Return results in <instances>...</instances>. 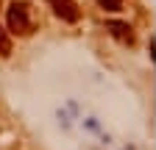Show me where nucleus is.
Listing matches in <instances>:
<instances>
[{"mask_svg": "<svg viewBox=\"0 0 156 150\" xmlns=\"http://www.w3.org/2000/svg\"><path fill=\"white\" fill-rule=\"evenodd\" d=\"M50 6H53V14L62 17L64 22H78V17H81L75 0H50Z\"/></svg>", "mask_w": 156, "mask_h": 150, "instance_id": "obj_2", "label": "nucleus"}, {"mask_svg": "<svg viewBox=\"0 0 156 150\" xmlns=\"http://www.w3.org/2000/svg\"><path fill=\"white\" fill-rule=\"evenodd\" d=\"M11 53V42H9V36L3 33V28H0V56H9Z\"/></svg>", "mask_w": 156, "mask_h": 150, "instance_id": "obj_5", "label": "nucleus"}, {"mask_svg": "<svg viewBox=\"0 0 156 150\" xmlns=\"http://www.w3.org/2000/svg\"><path fill=\"white\" fill-rule=\"evenodd\" d=\"M109 33L114 36V39H120L123 45H131L134 42V33H131V28L126 22H109Z\"/></svg>", "mask_w": 156, "mask_h": 150, "instance_id": "obj_3", "label": "nucleus"}, {"mask_svg": "<svg viewBox=\"0 0 156 150\" xmlns=\"http://www.w3.org/2000/svg\"><path fill=\"white\" fill-rule=\"evenodd\" d=\"M101 3V9H106V11H120L123 9V0H98Z\"/></svg>", "mask_w": 156, "mask_h": 150, "instance_id": "obj_4", "label": "nucleus"}, {"mask_svg": "<svg viewBox=\"0 0 156 150\" xmlns=\"http://www.w3.org/2000/svg\"><path fill=\"white\" fill-rule=\"evenodd\" d=\"M9 28L11 33H20V36H28L31 33V11L25 3H11L9 6Z\"/></svg>", "mask_w": 156, "mask_h": 150, "instance_id": "obj_1", "label": "nucleus"}]
</instances>
